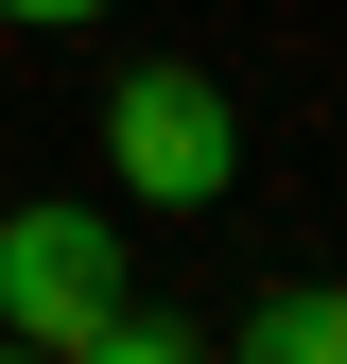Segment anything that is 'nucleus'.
Returning a JSON list of instances; mask_svg holds the SVG:
<instances>
[{
  "mask_svg": "<svg viewBox=\"0 0 347 364\" xmlns=\"http://www.w3.org/2000/svg\"><path fill=\"white\" fill-rule=\"evenodd\" d=\"M122 312V225L105 208H0V330L18 347H87Z\"/></svg>",
  "mask_w": 347,
  "mask_h": 364,
  "instance_id": "obj_2",
  "label": "nucleus"
},
{
  "mask_svg": "<svg viewBox=\"0 0 347 364\" xmlns=\"http://www.w3.org/2000/svg\"><path fill=\"white\" fill-rule=\"evenodd\" d=\"M105 173H122L139 208H208V191L243 173V105H226L191 53H139V70L105 87Z\"/></svg>",
  "mask_w": 347,
  "mask_h": 364,
  "instance_id": "obj_1",
  "label": "nucleus"
},
{
  "mask_svg": "<svg viewBox=\"0 0 347 364\" xmlns=\"http://www.w3.org/2000/svg\"><path fill=\"white\" fill-rule=\"evenodd\" d=\"M53 364H208V347L174 330V312H139V295H122L105 330H87V347H53Z\"/></svg>",
  "mask_w": 347,
  "mask_h": 364,
  "instance_id": "obj_4",
  "label": "nucleus"
},
{
  "mask_svg": "<svg viewBox=\"0 0 347 364\" xmlns=\"http://www.w3.org/2000/svg\"><path fill=\"white\" fill-rule=\"evenodd\" d=\"M243 364H347V295L330 278H278V295L243 312Z\"/></svg>",
  "mask_w": 347,
  "mask_h": 364,
  "instance_id": "obj_3",
  "label": "nucleus"
},
{
  "mask_svg": "<svg viewBox=\"0 0 347 364\" xmlns=\"http://www.w3.org/2000/svg\"><path fill=\"white\" fill-rule=\"evenodd\" d=\"M0 364H53V347H18V330H0Z\"/></svg>",
  "mask_w": 347,
  "mask_h": 364,
  "instance_id": "obj_6",
  "label": "nucleus"
},
{
  "mask_svg": "<svg viewBox=\"0 0 347 364\" xmlns=\"http://www.w3.org/2000/svg\"><path fill=\"white\" fill-rule=\"evenodd\" d=\"M0 18H18V35H87L105 0H0Z\"/></svg>",
  "mask_w": 347,
  "mask_h": 364,
  "instance_id": "obj_5",
  "label": "nucleus"
}]
</instances>
